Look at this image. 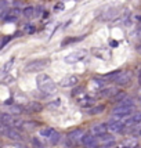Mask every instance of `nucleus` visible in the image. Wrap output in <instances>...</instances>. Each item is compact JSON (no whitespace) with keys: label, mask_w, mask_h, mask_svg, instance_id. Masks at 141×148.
<instances>
[{"label":"nucleus","mask_w":141,"mask_h":148,"mask_svg":"<svg viewBox=\"0 0 141 148\" xmlns=\"http://www.w3.org/2000/svg\"><path fill=\"white\" fill-rule=\"evenodd\" d=\"M86 56V53L84 51H73L68 54L66 57H65V62H68V64H73V62H77V61H82Z\"/></svg>","instance_id":"6"},{"label":"nucleus","mask_w":141,"mask_h":148,"mask_svg":"<svg viewBox=\"0 0 141 148\" xmlns=\"http://www.w3.org/2000/svg\"><path fill=\"white\" fill-rule=\"evenodd\" d=\"M32 145H33L35 148H43V144L39 141L38 138H32Z\"/></svg>","instance_id":"21"},{"label":"nucleus","mask_w":141,"mask_h":148,"mask_svg":"<svg viewBox=\"0 0 141 148\" xmlns=\"http://www.w3.org/2000/svg\"><path fill=\"white\" fill-rule=\"evenodd\" d=\"M13 64H14V60H10V61H8V62L3 66V75L8 72V68H10V66H13Z\"/></svg>","instance_id":"20"},{"label":"nucleus","mask_w":141,"mask_h":148,"mask_svg":"<svg viewBox=\"0 0 141 148\" xmlns=\"http://www.w3.org/2000/svg\"><path fill=\"white\" fill-rule=\"evenodd\" d=\"M50 60L49 58H39V60H33L31 62H28L25 65V71L26 72H38L44 69L46 66L49 65Z\"/></svg>","instance_id":"3"},{"label":"nucleus","mask_w":141,"mask_h":148,"mask_svg":"<svg viewBox=\"0 0 141 148\" xmlns=\"http://www.w3.org/2000/svg\"><path fill=\"white\" fill-rule=\"evenodd\" d=\"M54 133H55V130L53 129V127H46V129L40 130V136H43V137H46V138H50Z\"/></svg>","instance_id":"15"},{"label":"nucleus","mask_w":141,"mask_h":148,"mask_svg":"<svg viewBox=\"0 0 141 148\" xmlns=\"http://www.w3.org/2000/svg\"><path fill=\"white\" fill-rule=\"evenodd\" d=\"M60 138H61L60 133H57V132H55V133H54V134L50 137V143H51V144H57V143L60 141Z\"/></svg>","instance_id":"19"},{"label":"nucleus","mask_w":141,"mask_h":148,"mask_svg":"<svg viewBox=\"0 0 141 148\" xmlns=\"http://www.w3.org/2000/svg\"><path fill=\"white\" fill-rule=\"evenodd\" d=\"M22 13L19 8H13V10H10L8 11V15H7L4 19H8V21H15V19L19 17V14Z\"/></svg>","instance_id":"13"},{"label":"nucleus","mask_w":141,"mask_h":148,"mask_svg":"<svg viewBox=\"0 0 141 148\" xmlns=\"http://www.w3.org/2000/svg\"><path fill=\"white\" fill-rule=\"evenodd\" d=\"M42 105L39 103H31L29 104V107H28V110L31 111V112H39V111H42Z\"/></svg>","instance_id":"16"},{"label":"nucleus","mask_w":141,"mask_h":148,"mask_svg":"<svg viewBox=\"0 0 141 148\" xmlns=\"http://www.w3.org/2000/svg\"><path fill=\"white\" fill-rule=\"evenodd\" d=\"M137 50H138V53L141 54V46H138V47H137Z\"/></svg>","instance_id":"24"},{"label":"nucleus","mask_w":141,"mask_h":148,"mask_svg":"<svg viewBox=\"0 0 141 148\" xmlns=\"http://www.w3.org/2000/svg\"><path fill=\"white\" fill-rule=\"evenodd\" d=\"M108 132V125H105V123H100V125H96V126H93V129H91V133L96 136H101V134H105Z\"/></svg>","instance_id":"10"},{"label":"nucleus","mask_w":141,"mask_h":148,"mask_svg":"<svg viewBox=\"0 0 141 148\" xmlns=\"http://www.w3.org/2000/svg\"><path fill=\"white\" fill-rule=\"evenodd\" d=\"M118 148H134L133 145H126V144H123V145H120V147H118Z\"/></svg>","instance_id":"23"},{"label":"nucleus","mask_w":141,"mask_h":148,"mask_svg":"<svg viewBox=\"0 0 141 148\" xmlns=\"http://www.w3.org/2000/svg\"><path fill=\"white\" fill-rule=\"evenodd\" d=\"M104 111V105H97V107H94V108H91V110L89 111L90 115H97V114H101Z\"/></svg>","instance_id":"18"},{"label":"nucleus","mask_w":141,"mask_h":148,"mask_svg":"<svg viewBox=\"0 0 141 148\" xmlns=\"http://www.w3.org/2000/svg\"><path fill=\"white\" fill-rule=\"evenodd\" d=\"M83 130H80V129H76V130H73V132H70L69 134L66 136V141H65V145L68 148H75L77 147V144L83 140Z\"/></svg>","instance_id":"2"},{"label":"nucleus","mask_w":141,"mask_h":148,"mask_svg":"<svg viewBox=\"0 0 141 148\" xmlns=\"http://www.w3.org/2000/svg\"><path fill=\"white\" fill-rule=\"evenodd\" d=\"M126 98V93H119L118 96H116V100H119V101H122Z\"/></svg>","instance_id":"22"},{"label":"nucleus","mask_w":141,"mask_h":148,"mask_svg":"<svg viewBox=\"0 0 141 148\" xmlns=\"http://www.w3.org/2000/svg\"><path fill=\"white\" fill-rule=\"evenodd\" d=\"M97 138H98V148H111L115 145V138L107 133L98 136Z\"/></svg>","instance_id":"5"},{"label":"nucleus","mask_w":141,"mask_h":148,"mask_svg":"<svg viewBox=\"0 0 141 148\" xmlns=\"http://www.w3.org/2000/svg\"><path fill=\"white\" fill-rule=\"evenodd\" d=\"M125 126H127L126 123L120 122V121H112L111 123H108V130L109 132H122L125 129Z\"/></svg>","instance_id":"9"},{"label":"nucleus","mask_w":141,"mask_h":148,"mask_svg":"<svg viewBox=\"0 0 141 148\" xmlns=\"http://www.w3.org/2000/svg\"><path fill=\"white\" fill-rule=\"evenodd\" d=\"M140 84H141V79H140Z\"/></svg>","instance_id":"27"},{"label":"nucleus","mask_w":141,"mask_h":148,"mask_svg":"<svg viewBox=\"0 0 141 148\" xmlns=\"http://www.w3.org/2000/svg\"><path fill=\"white\" fill-rule=\"evenodd\" d=\"M109 79L116 82L118 84H127L131 80V73L127 71H116L109 75Z\"/></svg>","instance_id":"4"},{"label":"nucleus","mask_w":141,"mask_h":148,"mask_svg":"<svg viewBox=\"0 0 141 148\" xmlns=\"http://www.w3.org/2000/svg\"><path fill=\"white\" fill-rule=\"evenodd\" d=\"M140 123H141V114L137 112V114H134V115L126 122V125H127V126H136V125H140Z\"/></svg>","instance_id":"12"},{"label":"nucleus","mask_w":141,"mask_h":148,"mask_svg":"<svg viewBox=\"0 0 141 148\" xmlns=\"http://www.w3.org/2000/svg\"><path fill=\"white\" fill-rule=\"evenodd\" d=\"M140 136H141V130H140Z\"/></svg>","instance_id":"26"},{"label":"nucleus","mask_w":141,"mask_h":148,"mask_svg":"<svg viewBox=\"0 0 141 148\" xmlns=\"http://www.w3.org/2000/svg\"><path fill=\"white\" fill-rule=\"evenodd\" d=\"M0 121H1V125L3 126H14L19 122L18 119H15L11 116V114H7V112H3L1 116H0Z\"/></svg>","instance_id":"7"},{"label":"nucleus","mask_w":141,"mask_h":148,"mask_svg":"<svg viewBox=\"0 0 141 148\" xmlns=\"http://www.w3.org/2000/svg\"><path fill=\"white\" fill-rule=\"evenodd\" d=\"M36 82H38V87L44 94H54L55 93V83L53 82V79L49 75H46V73L39 75Z\"/></svg>","instance_id":"1"},{"label":"nucleus","mask_w":141,"mask_h":148,"mask_svg":"<svg viewBox=\"0 0 141 148\" xmlns=\"http://www.w3.org/2000/svg\"><path fill=\"white\" fill-rule=\"evenodd\" d=\"M77 80H79V79H77L76 76L70 75V76H66L61 80V86H62V87H72V86L77 84Z\"/></svg>","instance_id":"11"},{"label":"nucleus","mask_w":141,"mask_h":148,"mask_svg":"<svg viewBox=\"0 0 141 148\" xmlns=\"http://www.w3.org/2000/svg\"><path fill=\"white\" fill-rule=\"evenodd\" d=\"M4 134L10 138V140H14V141H19V140H22V134L19 133L17 129H14V127H8V129H4Z\"/></svg>","instance_id":"8"},{"label":"nucleus","mask_w":141,"mask_h":148,"mask_svg":"<svg viewBox=\"0 0 141 148\" xmlns=\"http://www.w3.org/2000/svg\"><path fill=\"white\" fill-rule=\"evenodd\" d=\"M17 148H26L25 145H17Z\"/></svg>","instance_id":"25"},{"label":"nucleus","mask_w":141,"mask_h":148,"mask_svg":"<svg viewBox=\"0 0 141 148\" xmlns=\"http://www.w3.org/2000/svg\"><path fill=\"white\" fill-rule=\"evenodd\" d=\"M0 8H1V18H6L7 17V1L6 0H1L0 1Z\"/></svg>","instance_id":"17"},{"label":"nucleus","mask_w":141,"mask_h":148,"mask_svg":"<svg viewBox=\"0 0 141 148\" xmlns=\"http://www.w3.org/2000/svg\"><path fill=\"white\" fill-rule=\"evenodd\" d=\"M22 14L26 18H35L36 17V8L35 7H26V8H24Z\"/></svg>","instance_id":"14"}]
</instances>
